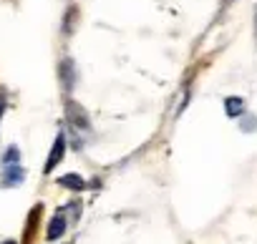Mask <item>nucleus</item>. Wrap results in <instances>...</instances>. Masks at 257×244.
Listing matches in <instances>:
<instances>
[{
  "mask_svg": "<svg viewBox=\"0 0 257 244\" xmlns=\"http://www.w3.org/2000/svg\"><path fill=\"white\" fill-rule=\"evenodd\" d=\"M66 156V134L58 131L56 139H53V146H51V154H48V161H46V174H51Z\"/></svg>",
  "mask_w": 257,
  "mask_h": 244,
  "instance_id": "obj_2",
  "label": "nucleus"
},
{
  "mask_svg": "<svg viewBox=\"0 0 257 244\" xmlns=\"http://www.w3.org/2000/svg\"><path fill=\"white\" fill-rule=\"evenodd\" d=\"M66 226H68V221H66V214L63 211H58L51 221H48V229H46V239L48 241H58L63 234H66Z\"/></svg>",
  "mask_w": 257,
  "mask_h": 244,
  "instance_id": "obj_3",
  "label": "nucleus"
},
{
  "mask_svg": "<svg viewBox=\"0 0 257 244\" xmlns=\"http://www.w3.org/2000/svg\"><path fill=\"white\" fill-rule=\"evenodd\" d=\"M0 244H18V241H13V239H8V241H0Z\"/></svg>",
  "mask_w": 257,
  "mask_h": 244,
  "instance_id": "obj_8",
  "label": "nucleus"
},
{
  "mask_svg": "<svg viewBox=\"0 0 257 244\" xmlns=\"http://www.w3.org/2000/svg\"><path fill=\"white\" fill-rule=\"evenodd\" d=\"M16 164H21V151H18L16 146H11V149L3 154V166H16Z\"/></svg>",
  "mask_w": 257,
  "mask_h": 244,
  "instance_id": "obj_7",
  "label": "nucleus"
},
{
  "mask_svg": "<svg viewBox=\"0 0 257 244\" xmlns=\"http://www.w3.org/2000/svg\"><path fill=\"white\" fill-rule=\"evenodd\" d=\"M58 184H61V186H66V189H73V191H81V189L86 186V181H83L78 174H66V176H61V179H58Z\"/></svg>",
  "mask_w": 257,
  "mask_h": 244,
  "instance_id": "obj_5",
  "label": "nucleus"
},
{
  "mask_svg": "<svg viewBox=\"0 0 257 244\" xmlns=\"http://www.w3.org/2000/svg\"><path fill=\"white\" fill-rule=\"evenodd\" d=\"M58 73H61V83H63V88H66V91H71V88H73V83H76V68H73V61H71V58H66V61L61 63Z\"/></svg>",
  "mask_w": 257,
  "mask_h": 244,
  "instance_id": "obj_4",
  "label": "nucleus"
},
{
  "mask_svg": "<svg viewBox=\"0 0 257 244\" xmlns=\"http://www.w3.org/2000/svg\"><path fill=\"white\" fill-rule=\"evenodd\" d=\"M224 111H227V116H239L242 111H244V101L242 98H237V96H229L227 101H224Z\"/></svg>",
  "mask_w": 257,
  "mask_h": 244,
  "instance_id": "obj_6",
  "label": "nucleus"
},
{
  "mask_svg": "<svg viewBox=\"0 0 257 244\" xmlns=\"http://www.w3.org/2000/svg\"><path fill=\"white\" fill-rule=\"evenodd\" d=\"M229 3H232V0H224V6H229Z\"/></svg>",
  "mask_w": 257,
  "mask_h": 244,
  "instance_id": "obj_9",
  "label": "nucleus"
},
{
  "mask_svg": "<svg viewBox=\"0 0 257 244\" xmlns=\"http://www.w3.org/2000/svg\"><path fill=\"white\" fill-rule=\"evenodd\" d=\"M66 118L71 121L73 129H78V131H88L91 129V121H88L86 108L81 103H76V101H66Z\"/></svg>",
  "mask_w": 257,
  "mask_h": 244,
  "instance_id": "obj_1",
  "label": "nucleus"
}]
</instances>
